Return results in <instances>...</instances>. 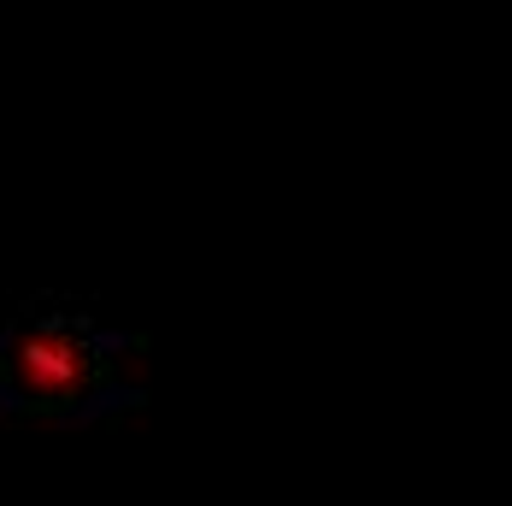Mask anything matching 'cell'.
<instances>
[{"label": "cell", "instance_id": "cell-1", "mask_svg": "<svg viewBox=\"0 0 512 506\" xmlns=\"http://www.w3.org/2000/svg\"><path fill=\"white\" fill-rule=\"evenodd\" d=\"M95 371H101V359L89 348V336H77L65 324H36V330L12 336V348H6V377H12L18 401H83L95 389Z\"/></svg>", "mask_w": 512, "mask_h": 506}]
</instances>
